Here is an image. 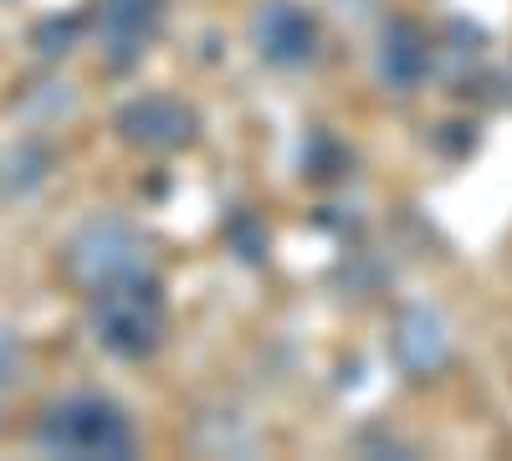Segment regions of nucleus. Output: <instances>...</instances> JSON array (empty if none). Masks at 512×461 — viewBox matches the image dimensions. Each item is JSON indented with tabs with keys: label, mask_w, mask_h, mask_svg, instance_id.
<instances>
[{
	"label": "nucleus",
	"mask_w": 512,
	"mask_h": 461,
	"mask_svg": "<svg viewBox=\"0 0 512 461\" xmlns=\"http://www.w3.org/2000/svg\"><path fill=\"white\" fill-rule=\"evenodd\" d=\"M36 446L47 456L72 461H128L134 456V426L108 395H67L41 410Z\"/></svg>",
	"instance_id": "nucleus-1"
},
{
	"label": "nucleus",
	"mask_w": 512,
	"mask_h": 461,
	"mask_svg": "<svg viewBox=\"0 0 512 461\" xmlns=\"http://www.w3.org/2000/svg\"><path fill=\"white\" fill-rule=\"evenodd\" d=\"M164 318V287L149 272H134L93 292V339L113 359H149L164 344Z\"/></svg>",
	"instance_id": "nucleus-2"
},
{
	"label": "nucleus",
	"mask_w": 512,
	"mask_h": 461,
	"mask_svg": "<svg viewBox=\"0 0 512 461\" xmlns=\"http://www.w3.org/2000/svg\"><path fill=\"white\" fill-rule=\"evenodd\" d=\"M144 236L118 221V216H93L88 226H77L72 241L62 246V277L77 287V292H103L108 282H123L134 272H149V257H144Z\"/></svg>",
	"instance_id": "nucleus-3"
},
{
	"label": "nucleus",
	"mask_w": 512,
	"mask_h": 461,
	"mask_svg": "<svg viewBox=\"0 0 512 461\" xmlns=\"http://www.w3.org/2000/svg\"><path fill=\"white\" fill-rule=\"evenodd\" d=\"M251 41L272 67H303L318 52V21L297 0H267L251 16Z\"/></svg>",
	"instance_id": "nucleus-4"
},
{
	"label": "nucleus",
	"mask_w": 512,
	"mask_h": 461,
	"mask_svg": "<svg viewBox=\"0 0 512 461\" xmlns=\"http://www.w3.org/2000/svg\"><path fill=\"white\" fill-rule=\"evenodd\" d=\"M118 139L134 149H149V154H169L195 139V113L180 98H164V93L134 98L118 113Z\"/></svg>",
	"instance_id": "nucleus-5"
},
{
	"label": "nucleus",
	"mask_w": 512,
	"mask_h": 461,
	"mask_svg": "<svg viewBox=\"0 0 512 461\" xmlns=\"http://www.w3.org/2000/svg\"><path fill=\"white\" fill-rule=\"evenodd\" d=\"M98 31H103V57L108 67H128L139 62L144 47L159 31V0H103V16H98Z\"/></svg>",
	"instance_id": "nucleus-6"
},
{
	"label": "nucleus",
	"mask_w": 512,
	"mask_h": 461,
	"mask_svg": "<svg viewBox=\"0 0 512 461\" xmlns=\"http://www.w3.org/2000/svg\"><path fill=\"white\" fill-rule=\"evenodd\" d=\"M395 359L405 364V374L415 380H431L451 364V333L441 323V313L431 308H405L395 318Z\"/></svg>",
	"instance_id": "nucleus-7"
},
{
	"label": "nucleus",
	"mask_w": 512,
	"mask_h": 461,
	"mask_svg": "<svg viewBox=\"0 0 512 461\" xmlns=\"http://www.w3.org/2000/svg\"><path fill=\"white\" fill-rule=\"evenodd\" d=\"M425 72H431V36L415 21H395L384 31V47H379V77L390 82V88L410 93L425 82Z\"/></svg>",
	"instance_id": "nucleus-8"
}]
</instances>
